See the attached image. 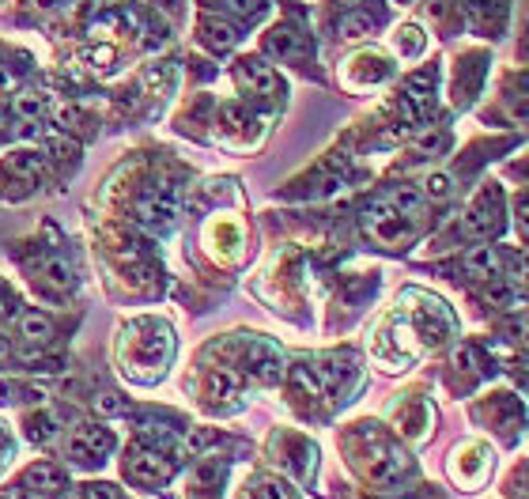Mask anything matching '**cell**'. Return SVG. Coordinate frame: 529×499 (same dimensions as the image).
<instances>
[{
    "instance_id": "cell-32",
    "label": "cell",
    "mask_w": 529,
    "mask_h": 499,
    "mask_svg": "<svg viewBox=\"0 0 529 499\" xmlns=\"http://www.w3.org/2000/svg\"><path fill=\"white\" fill-rule=\"evenodd\" d=\"M4 356H8V345H4V341H0V360H4Z\"/></svg>"
},
{
    "instance_id": "cell-23",
    "label": "cell",
    "mask_w": 529,
    "mask_h": 499,
    "mask_svg": "<svg viewBox=\"0 0 529 499\" xmlns=\"http://www.w3.org/2000/svg\"><path fill=\"white\" fill-rule=\"evenodd\" d=\"M16 114H19V118H31V121H35L38 114H42V99H38L35 91H23V95L16 99Z\"/></svg>"
},
{
    "instance_id": "cell-15",
    "label": "cell",
    "mask_w": 529,
    "mask_h": 499,
    "mask_svg": "<svg viewBox=\"0 0 529 499\" xmlns=\"http://www.w3.org/2000/svg\"><path fill=\"white\" fill-rule=\"evenodd\" d=\"M461 265H465V273L469 276L488 280V276L499 273V250H495V246H473V250L461 258Z\"/></svg>"
},
{
    "instance_id": "cell-25",
    "label": "cell",
    "mask_w": 529,
    "mask_h": 499,
    "mask_svg": "<svg viewBox=\"0 0 529 499\" xmlns=\"http://www.w3.org/2000/svg\"><path fill=\"white\" fill-rule=\"evenodd\" d=\"M511 341L514 345L529 348V314H522V318H514L511 322Z\"/></svg>"
},
{
    "instance_id": "cell-10",
    "label": "cell",
    "mask_w": 529,
    "mask_h": 499,
    "mask_svg": "<svg viewBox=\"0 0 529 499\" xmlns=\"http://www.w3.org/2000/svg\"><path fill=\"white\" fill-rule=\"evenodd\" d=\"M469 12L477 19V31L484 38H499L503 35V27H507V0H473L469 4Z\"/></svg>"
},
{
    "instance_id": "cell-13",
    "label": "cell",
    "mask_w": 529,
    "mask_h": 499,
    "mask_svg": "<svg viewBox=\"0 0 529 499\" xmlns=\"http://www.w3.org/2000/svg\"><path fill=\"white\" fill-rule=\"evenodd\" d=\"M23 488H31L38 496H50V492H61V488H65V473L50 462H38L23 473Z\"/></svg>"
},
{
    "instance_id": "cell-24",
    "label": "cell",
    "mask_w": 529,
    "mask_h": 499,
    "mask_svg": "<svg viewBox=\"0 0 529 499\" xmlns=\"http://www.w3.org/2000/svg\"><path fill=\"white\" fill-rule=\"evenodd\" d=\"M514 227H518V235L529 242V193H522L518 205H514Z\"/></svg>"
},
{
    "instance_id": "cell-17",
    "label": "cell",
    "mask_w": 529,
    "mask_h": 499,
    "mask_svg": "<svg viewBox=\"0 0 529 499\" xmlns=\"http://www.w3.org/2000/svg\"><path fill=\"white\" fill-rule=\"evenodd\" d=\"M205 42L212 46L216 53H227V50H235V42H239V31L227 23V19H205Z\"/></svg>"
},
{
    "instance_id": "cell-12",
    "label": "cell",
    "mask_w": 529,
    "mask_h": 499,
    "mask_svg": "<svg viewBox=\"0 0 529 499\" xmlns=\"http://www.w3.org/2000/svg\"><path fill=\"white\" fill-rule=\"evenodd\" d=\"M393 424H397L401 435H409V439H424L427 424H431V413H427L424 401H409V405H401V409L393 413Z\"/></svg>"
},
{
    "instance_id": "cell-28",
    "label": "cell",
    "mask_w": 529,
    "mask_h": 499,
    "mask_svg": "<svg viewBox=\"0 0 529 499\" xmlns=\"http://www.w3.org/2000/svg\"><path fill=\"white\" fill-rule=\"evenodd\" d=\"M46 435H50V420H46V416H35V420H31V439L42 443Z\"/></svg>"
},
{
    "instance_id": "cell-18",
    "label": "cell",
    "mask_w": 529,
    "mask_h": 499,
    "mask_svg": "<svg viewBox=\"0 0 529 499\" xmlns=\"http://www.w3.org/2000/svg\"><path fill=\"white\" fill-rule=\"evenodd\" d=\"M390 205L405 216V220H420L424 216V193L412 190V186H397V190L390 193Z\"/></svg>"
},
{
    "instance_id": "cell-26",
    "label": "cell",
    "mask_w": 529,
    "mask_h": 499,
    "mask_svg": "<svg viewBox=\"0 0 529 499\" xmlns=\"http://www.w3.org/2000/svg\"><path fill=\"white\" fill-rule=\"evenodd\" d=\"M261 4H265V0H227V8H235L239 16H257Z\"/></svg>"
},
{
    "instance_id": "cell-33",
    "label": "cell",
    "mask_w": 529,
    "mask_h": 499,
    "mask_svg": "<svg viewBox=\"0 0 529 499\" xmlns=\"http://www.w3.org/2000/svg\"><path fill=\"white\" fill-rule=\"evenodd\" d=\"M0 499H12V496H0Z\"/></svg>"
},
{
    "instance_id": "cell-9",
    "label": "cell",
    "mask_w": 529,
    "mask_h": 499,
    "mask_svg": "<svg viewBox=\"0 0 529 499\" xmlns=\"http://www.w3.org/2000/svg\"><path fill=\"white\" fill-rule=\"evenodd\" d=\"M223 473H227V465L216 462V458L201 462L197 469H193V473H189V496H193V499H220Z\"/></svg>"
},
{
    "instance_id": "cell-8",
    "label": "cell",
    "mask_w": 529,
    "mask_h": 499,
    "mask_svg": "<svg viewBox=\"0 0 529 499\" xmlns=\"http://www.w3.org/2000/svg\"><path fill=\"white\" fill-rule=\"evenodd\" d=\"M235 76H239L242 91H250V95H273V91H280L276 72L269 69L265 61H257V57H246V61H239Z\"/></svg>"
},
{
    "instance_id": "cell-21",
    "label": "cell",
    "mask_w": 529,
    "mask_h": 499,
    "mask_svg": "<svg viewBox=\"0 0 529 499\" xmlns=\"http://www.w3.org/2000/svg\"><path fill=\"white\" fill-rule=\"evenodd\" d=\"M397 50L405 53V57H416V53L424 50V35H420L416 27H405V31L397 35Z\"/></svg>"
},
{
    "instance_id": "cell-31",
    "label": "cell",
    "mask_w": 529,
    "mask_h": 499,
    "mask_svg": "<svg viewBox=\"0 0 529 499\" xmlns=\"http://www.w3.org/2000/svg\"><path fill=\"white\" fill-rule=\"evenodd\" d=\"M31 4H35V8H50L53 0H31Z\"/></svg>"
},
{
    "instance_id": "cell-20",
    "label": "cell",
    "mask_w": 529,
    "mask_h": 499,
    "mask_svg": "<svg viewBox=\"0 0 529 499\" xmlns=\"http://www.w3.org/2000/svg\"><path fill=\"white\" fill-rule=\"evenodd\" d=\"M450 193H454V178H450V174H443V171H435L424 182V197H431V201H446Z\"/></svg>"
},
{
    "instance_id": "cell-2",
    "label": "cell",
    "mask_w": 529,
    "mask_h": 499,
    "mask_svg": "<svg viewBox=\"0 0 529 499\" xmlns=\"http://www.w3.org/2000/svg\"><path fill=\"white\" fill-rule=\"evenodd\" d=\"M363 227H367V235L382 246H405L412 239V227L409 220L390 205V201H378V205L367 208V216H363Z\"/></svg>"
},
{
    "instance_id": "cell-7",
    "label": "cell",
    "mask_w": 529,
    "mask_h": 499,
    "mask_svg": "<svg viewBox=\"0 0 529 499\" xmlns=\"http://www.w3.org/2000/svg\"><path fill=\"white\" fill-rule=\"evenodd\" d=\"M246 367H250V375L257 382H280L284 379V356H280V348L269 345V341H254L250 352H246Z\"/></svg>"
},
{
    "instance_id": "cell-29",
    "label": "cell",
    "mask_w": 529,
    "mask_h": 499,
    "mask_svg": "<svg viewBox=\"0 0 529 499\" xmlns=\"http://www.w3.org/2000/svg\"><path fill=\"white\" fill-rule=\"evenodd\" d=\"M12 397H16V386H12V382H4V379H0V405H8Z\"/></svg>"
},
{
    "instance_id": "cell-5",
    "label": "cell",
    "mask_w": 529,
    "mask_h": 499,
    "mask_svg": "<svg viewBox=\"0 0 529 499\" xmlns=\"http://www.w3.org/2000/svg\"><path fill=\"white\" fill-rule=\"evenodd\" d=\"M499 212H503V197H499L495 186H488V190L473 201V208H469V216L461 220L458 231H465V235H492V231H499Z\"/></svg>"
},
{
    "instance_id": "cell-27",
    "label": "cell",
    "mask_w": 529,
    "mask_h": 499,
    "mask_svg": "<svg viewBox=\"0 0 529 499\" xmlns=\"http://www.w3.org/2000/svg\"><path fill=\"white\" fill-rule=\"evenodd\" d=\"M443 133H424V137L416 140V148H420V152H439V148H443Z\"/></svg>"
},
{
    "instance_id": "cell-30",
    "label": "cell",
    "mask_w": 529,
    "mask_h": 499,
    "mask_svg": "<svg viewBox=\"0 0 529 499\" xmlns=\"http://www.w3.org/2000/svg\"><path fill=\"white\" fill-rule=\"evenodd\" d=\"M4 318H8V295L0 292V322H4Z\"/></svg>"
},
{
    "instance_id": "cell-3",
    "label": "cell",
    "mask_w": 529,
    "mask_h": 499,
    "mask_svg": "<svg viewBox=\"0 0 529 499\" xmlns=\"http://www.w3.org/2000/svg\"><path fill=\"white\" fill-rule=\"evenodd\" d=\"M114 450V435L99 424H84V428L72 431L69 439V458L80 465H99Z\"/></svg>"
},
{
    "instance_id": "cell-22",
    "label": "cell",
    "mask_w": 529,
    "mask_h": 499,
    "mask_svg": "<svg viewBox=\"0 0 529 499\" xmlns=\"http://www.w3.org/2000/svg\"><path fill=\"white\" fill-rule=\"evenodd\" d=\"M76 499H121V492L114 484H84L76 488Z\"/></svg>"
},
{
    "instance_id": "cell-16",
    "label": "cell",
    "mask_w": 529,
    "mask_h": 499,
    "mask_svg": "<svg viewBox=\"0 0 529 499\" xmlns=\"http://www.w3.org/2000/svg\"><path fill=\"white\" fill-rule=\"evenodd\" d=\"M239 499H299L295 496V488H288V484L280 481V477H254V481L246 484V492H242Z\"/></svg>"
},
{
    "instance_id": "cell-4",
    "label": "cell",
    "mask_w": 529,
    "mask_h": 499,
    "mask_svg": "<svg viewBox=\"0 0 529 499\" xmlns=\"http://www.w3.org/2000/svg\"><path fill=\"white\" fill-rule=\"evenodd\" d=\"M125 477L140 488H159V484L171 477V462L159 454V450H129V458H125Z\"/></svg>"
},
{
    "instance_id": "cell-14",
    "label": "cell",
    "mask_w": 529,
    "mask_h": 499,
    "mask_svg": "<svg viewBox=\"0 0 529 499\" xmlns=\"http://www.w3.org/2000/svg\"><path fill=\"white\" fill-rule=\"evenodd\" d=\"M19 337H23L27 345H50L53 341L50 314H42V310H23V314H19Z\"/></svg>"
},
{
    "instance_id": "cell-19",
    "label": "cell",
    "mask_w": 529,
    "mask_h": 499,
    "mask_svg": "<svg viewBox=\"0 0 529 499\" xmlns=\"http://www.w3.org/2000/svg\"><path fill=\"white\" fill-rule=\"evenodd\" d=\"M375 31V16L367 12V8H352L348 16H341V23H337V35L341 38H363Z\"/></svg>"
},
{
    "instance_id": "cell-11",
    "label": "cell",
    "mask_w": 529,
    "mask_h": 499,
    "mask_svg": "<svg viewBox=\"0 0 529 499\" xmlns=\"http://www.w3.org/2000/svg\"><path fill=\"white\" fill-rule=\"evenodd\" d=\"M239 379L231 375V371H223V367H212L205 375V405H216V409H227L235 397H239Z\"/></svg>"
},
{
    "instance_id": "cell-6",
    "label": "cell",
    "mask_w": 529,
    "mask_h": 499,
    "mask_svg": "<svg viewBox=\"0 0 529 499\" xmlns=\"http://www.w3.org/2000/svg\"><path fill=\"white\" fill-rule=\"evenodd\" d=\"M174 216H178V205H174L171 193L163 190H148L144 197L137 201V220L152 231H171Z\"/></svg>"
},
{
    "instance_id": "cell-1",
    "label": "cell",
    "mask_w": 529,
    "mask_h": 499,
    "mask_svg": "<svg viewBox=\"0 0 529 499\" xmlns=\"http://www.w3.org/2000/svg\"><path fill=\"white\" fill-rule=\"evenodd\" d=\"M492 465H495V458L484 443H465V447H458L454 450V458H450V477H454L458 488L473 492V488H480V484L492 477Z\"/></svg>"
}]
</instances>
